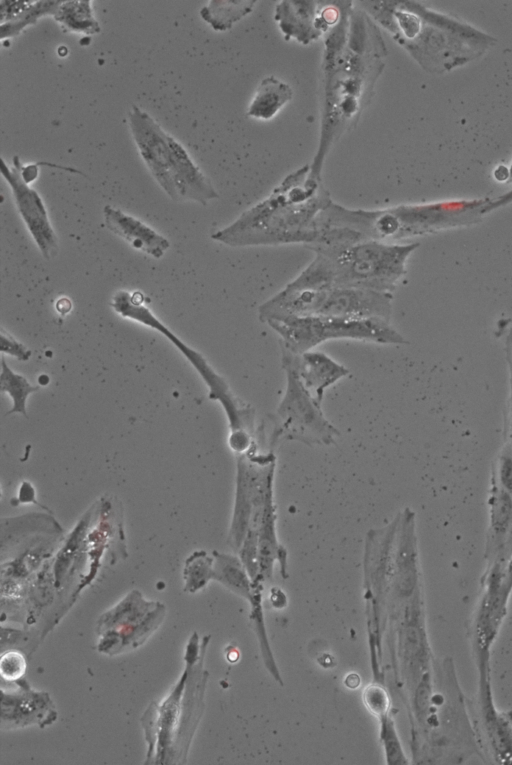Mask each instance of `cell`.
Returning a JSON list of instances; mask_svg holds the SVG:
<instances>
[{
    "instance_id": "6da1fadb",
    "label": "cell",
    "mask_w": 512,
    "mask_h": 765,
    "mask_svg": "<svg viewBox=\"0 0 512 765\" xmlns=\"http://www.w3.org/2000/svg\"><path fill=\"white\" fill-rule=\"evenodd\" d=\"M306 172L291 174L212 239L231 247L305 245L315 219L331 202L321 178Z\"/></svg>"
},
{
    "instance_id": "7a4b0ae2",
    "label": "cell",
    "mask_w": 512,
    "mask_h": 765,
    "mask_svg": "<svg viewBox=\"0 0 512 765\" xmlns=\"http://www.w3.org/2000/svg\"><path fill=\"white\" fill-rule=\"evenodd\" d=\"M415 245L377 240L315 249L314 259L285 287L291 290L349 287L392 293Z\"/></svg>"
},
{
    "instance_id": "3957f363",
    "label": "cell",
    "mask_w": 512,
    "mask_h": 765,
    "mask_svg": "<svg viewBox=\"0 0 512 765\" xmlns=\"http://www.w3.org/2000/svg\"><path fill=\"white\" fill-rule=\"evenodd\" d=\"M127 123L146 167L172 200L184 199L207 205L218 198L211 181L184 146L150 114L133 105L128 111Z\"/></svg>"
},
{
    "instance_id": "277c9868",
    "label": "cell",
    "mask_w": 512,
    "mask_h": 765,
    "mask_svg": "<svg viewBox=\"0 0 512 765\" xmlns=\"http://www.w3.org/2000/svg\"><path fill=\"white\" fill-rule=\"evenodd\" d=\"M392 293L349 287L291 290L284 287L258 308L263 322L274 315L377 319L390 322Z\"/></svg>"
},
{
    "instance_id": "5b68a950",
    "label": "cell",
    "mask_w": 512,
    "mask_h": 765,
    "mask_svg": "<svg viewBox=\"0 0 512 765\" xmlns=\"http://www.w3.org/2000/svg\"><path fill=\"white\" fill-rule=\"evenodd\" d=\"M280 337L281 348L300 354L336 339L377 344H402L404 338L390 322L377 319H344L322 316L274 315L263 321Z\"/></svg>"
},
{
    "instance_id": "8992f818",
    "label": "cell",
    "mask_w": 512,
    "mask_h": 765,
    "mask_svg": "<svg viewBox=\"0 0 512 765\" xmlns=\"http://www.w3.org/2000/svg\"><path fill=\"white\" fill-rule=\"evenodd\" d=\"M281 362L286 385L276 410L277 437L310 447L334 445L340 431L325 417L321 405L302 385L292 365L284 358Z\"/></svg>"
},
{
    "instance_id": "52a82bcc",
    "label": "cell",
    "mask_w": 512,
    "mask_h": 765,
    "mask_svg": "<svg viewBox=\"0 0 512 765\" xmlns=\"http://www.w3.org/2000/svg\"><path fill=\"white\" fill-rule=\"evenodd\" d=\"M21 164L17 156L13 158L12 166L2 159L1 174L11 188L17 210L39 251L45 259H51L58 253V238L41 196L23 179Z\"/></svg>"
},
{
    "instance_id": "ba28073f",
    "label": "cell",
    "mask_w": 512,
    "mask_h": 765,
    "mask_svg": "<svg viewBox=\"0 0 512 765\" xmlns=\"http://www.w3.org/2000/svg\"><path fill=\"white\" fill-rule=\"evenodd\" d=\"M268 453H258L255 448L236 456L235 497L229 530V543L236 550L240 549L250 526L255 485Z\"/></svg>"
},
{
    "instance_id": "9c48e42d",
    "label": "cell",
    "mask_w": 512,
    "mask_h": 765,
    "mask_svg": "<svg viewBox=\"0 0 512 765\" xmlns=\"http://www.w3.org/2000/svg\"><path fill=\"white\" fill-rule=\"evenodd\" d=\"M281 358L292 365L302 385L320 405L325 391L349 374L344 365L314 349L294 354L281 348Z\"/></svg>"
},
{
    "instance_id": "30bf717a",
    "label": "cell",
    "mask_w": 512,
    "mask_h": 765,
    "mask_svg": "<svg viewBox=\"0 0 512 765\" xmlns=\"http://www.w3.org/2000/svg\"><path fill=\"white\" fill-rule=\"evenodd\" d=\"M487 662L480 661V724L495 759L503 764H512V717L510 712H500L494 706Z\"/></svg>"
},
{
    "instance_id": "8fae6325",
    "label": "cell",
    "mask_w": 512,
    "mask_h": 765,
    "mask_svg": "<svg viewBox=\"0 0 512 765\" xmlns=\"http://www.w3.org/2000/svg\"><path fill=\"white\" fill-rule=\"evenodd\" d=\"M104 224L133 248L159 259L169 249V241L141 220L110 205L103 208Z\"/></svg>"
},
{
    "instance_id": "7c38bea8",
    "label": "cell",
    "mask_w": 512,
    "mask_h": 765,
    "mask_svg": "<svg viewBox=\"0 0 512 765\" xmlns=\"http://www.w3.org/2000/svg\"><path fill=\"white\" fill-rule=\"evenodd\" d=\"M292 98V90L273 77L265 78L258 87L248 109L252 117L272 118Z\"/></svg>"
},
{
    "instance_id": "4fadbf2b",
    "label": "cell",
    "mask_w": 512,
    "mask_h": 765,
    "mask_svg": "<svg viewBox=\"0 0 512 765\" xmlns=\"http://www.w3.org/2000/svg\"><path fill=\"white\" fill-rule=\"evenodd\" d=\"M53 17L65 30L71 32L93 35L101 29L90 0L62 1Z\"/></svg>"
},
{
    "instance_id": "5bb4252c",
    "label": "cell",
    "mask_w": 512,
    "mask_h": 765,
    "mask_svg": "<svg viewBox=\"0 0 512 765\" xmlns=\"http://www.w3.org/2000/svg\"><path fill=\"white\" fill-rule=\"evenodd\" d=\"M254 1H209L200 11L201 18L214 30L225 31L252 10Z\"/></svg>"
},
{
    "instance_id": "9a60e30c",
    "label": "cell",
    "mask_w": 512,
    "mask_h": 765,
    "mask_svg": "<svg viewBox=\"0 0 512 765\" xmlns=\"http://www.w3.org/2000/svg\"><path fill=\"white\" fill-rule=\"evenodd\" d=\"M62 1H28L26 6L9 21L0 25L2 40L19 35L28 26L47 15L54 16Z\"/></svg>"
},
{
    "instance_id": "2e32d148",
    "label": "cell",
    "mask_w": 512,
    "mask_h": 765,
    "mask_svg": "<svg viewBox=\"0 0 512 765\" xmlns=\"http://www.w3.org/2000/svg\"><path fill=\"white\" fill-rule=\"evenodd\" d=\"M0 389L12 399V408L6 413H20L27 416L26 403L28 396L39 390L38 386L31 385L28 380L10 369L4 356L1 358Z\"/></svg>"
},
{
    "instance_id": "e0dca14e",
    "label": "cell",
    "mask_w": 512,
    "mask_h": 765,
    "mask_svg": "<svg viewBox=\"0 0 512 765\" xmlns=\"http://www.w3.org/2000/svg\"><path fill=\"white\" fill-rule=\"evenodd\" d=\"M213 577V559L205 551H196L185 562L184 578L191 591L206 584Z\"/></svg>"
},
{
    "instance_id": "ac0fdd59",
    "label": "cell",
    "mask_w": 512,
    "mask_h": 765,
    "mask_svg": "<svg viewBox=\"0 0 512 765\" xmlns=\"http://www.w3.org/2000/svg\"><path fill=\"white\" fill-rule=\"evenodd\" d=\"M512 519V498L508 492L501 491L495 498L493 508V528L495 533L503 535Z\"/></svg>"
},
{
    "instance_id": "d6986e66",
    "label": "cell",
    "mask_w": 512,
    "mask_h": 765,
    "mask_svg": "<svg viewBox=\"0 0 512 765\" xmlns=\"http://www.w3.org/2000/svg\"><path fill=\"white\" fill-rule=\"evenodd\" d=\"M0 335L2 353L13 356L20 361H27L30 359L32 352L24 344L17 341L4 329H1Z\"/></svg>"
},
{
    "instance_id": "ffe728a7",
    "label": "cell",
    "mask_w": 512,
    "mask_h": 765,
    "mask_svg": "<svg viewBox=\"0 0 512 765\" xmlns=\"http://www.w3.org/2000/svg\"><path fill=\"white\" fill-rule=\"evenodd\" d=\"M24 669L25 661L21 655L9 653L2 657L1 672L3 677L14 680L23 674Z\"/></svg>"
},
{
    "instance_id": "44dd1931",
    "label": "cell",
    "mask_w": 512,
    "mask_h": 765,
    "mask_svg": "<svg viewBox=\"0 0 512 765\" xmlns=\"http://www.w3.org/2000/svg\"><path fill=\"white\" fill-rule=\"evenodd\" d=\"M500 478L507 490L512 496V456L504 455L501 461Z\"/></svg>"
},
{
    "instance_id": "7402d4cb",
    "label": "cell",
    "mask_w": 512,
    "mask_h": 765,
    "mask_svg": "<svg viewBox=\"0 0 512 765\" xmlns=\"http://www.w3.org/2000/svg\"><path fill=\"white\" fill-rule=\"evenodd\" d=\"M17 500H18V502H20L22 504L34 503L36 505H40L37 502V500H36V495H35L34 487L28 481H24L20 485V488H19V491H18V498H17Z\"/></svg>"
},
{
    "instance_id": "603a6c76",
    "label": "cell",
    "mask_w": 512,
    "mask_h": 765,
    "mask_svg": "<svg viewBox=\"0 0 512 765\" xmlns=\"http://www.w3.org/2000/svg\"><path fill=\"white\" fill-rule=\"evenodd\" d=\"M506 576L502 579L503 586L510 592L512 589V560L508 565Z\"/></svg>"
}]
</instances>
